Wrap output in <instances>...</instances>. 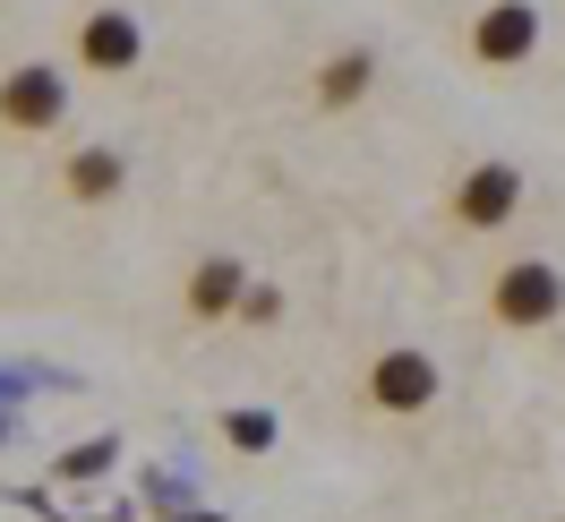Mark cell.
Listing matches in <instances>:
<instances>
[{"label": "cell", "mask_w": 565, "mask_h": 522, "mask_svg": "<svg viewBox=\"0 0 565 522\" xmlns=\"http://www.w3.org/2000/svg\"><path fill=\"white\" fill-rule=\"evenodd\" d=\"M531 43H540L531 0H489V18L471 26V52H480L489 70H514V61H531Z\"/></svg>", "instance_id": "8992f818"}, {"label": "cell", "mask_w": 565, "mask_h": 522, "mask_svg": "<svg viewBox=\"0 0 565 522\" xmlns=\"http://www.w3.org/2000/svg\"><path fill=\"white\" fill-rule=\"evenodd\" d=\"M514 206H523V172H514V163H480V172H462V189H455V223H471V232L514 223Z\"/></svg>", "instance_id": "277c9868"}, {"label": "cell", "mask_w": 565, "mask_h": 522, "mask_svg": "<svg viewBox=\"0 0 565 522\" xmlns=\"http://www.w3.org/2000/svg\"><path fill=\"white\" fill-rule=\"evenodd\" d=\"M557 309H565V275L548 266V257H514V266L489 283V317L497 326H557Z\"/></svg>", "instance_id": "6da1fadb"}, {"label": "cell", "mask_w": 565, "mask_h": 522, "mask_svg": "<svg viewBox=\"0 0 565 522\" xmlns=\"http://www.w3.org/2000/svg\"><path fill=\"white\" fill-rule=\"evenodd\" d=\"M223 428H232V446H248V454H257V446H275V419H266V412H232Z\"/></svg>", "instance_id": "30bf717a"}, {"label": "cell", "mask_w": 565, "mask_h": 522, "mask_svg": "<svg viewBox=\"0 0 565 522\" xmlns=\"http://www.w3.org/2000/svg\"><path fill=\"white\" fill-rule=\"evenodd\" d=\"M241 291H248V266L206 257V266L189 275V309H198V317H223V309H241Z\"/></svg>", "instance_id": "52a82bcc"}, {"label": "cell", "mask_w": 565, "mask_h": 522, "mask_svg": "<svg viewBox=\"0 0 565 522\" xmlns=\"http://www.w3.org/2000/svg\"><path fill=\"white\" fill-rule=\"evenodd\" d=\"M61 111H70V86H61V70L26 61V70L0 77V129H9V138H43V129H61Z\"/></svg>", "instance_id": "7a4b0ae2"}, {"label": "cell", "mask_w": 565, "mask_h": 522, "mask_svg": "<svg viewBox=\"0 0 565 522\" xmlns=\"http://www.w3.org/2000/svg\"><path fill=\"white\" fill-rule=\"evenodd\" d=\"M138 61H146V35H138V18H129V9H95V18L77 26V70L129 77Z\"/></svg>", "instance_id": "3957f363"}, {"label": "cell", "mask_w": 565, "mask_h": 522, "mask_svg": "<svg viewBox=\"0 0 565 522\" xmlns=\"http://www.w3.org/2000/svg\"><path fill=\"white\" fill-rule=\"evenodd\" d=\"M318 95H326V104H352V95H369V52H343V61H326Z\"/></svg>", "instance_id": "9c48e42d"}, {"label": "cell", "mask_w": 565, "mask_h": 522, "mask_svg": "<svg viewBox=\"0 0 565 522\" xmlns=\"http://www.w3.org/2000/svg\"><path fill=\"white\" fill-rule=\"evenodd\" d=\"M369 403H377V412H428V403H437V369H428L420 351H386V360H377V369H369Z\"/></svg>", "instance_id": "5b68a950"}, {"label": "cell", "mask_w": 565, "mask_h": 522, "mask_svg": "<svg viewBox=\"0 0 565 522\" xmlns=\"http://www.w3.org/2000/svg\"><path fill=\"white\" fill-rule=\"evenodd\" d=\"M70 198L77 206H111V198H120V155H111V146L70 155Z\"/></svg>", "instance_id": "ba28073f"}]
</instances>
